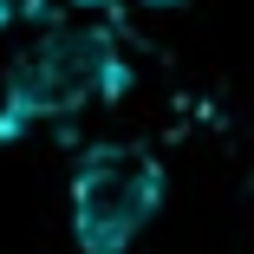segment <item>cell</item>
<instances>
[{
    "label": "cell",
    "mask_w": 254,
    "mask_h": 254,
    "mask_svg": "<svg viewBox=\"0 0 254 254\" xmlns=\"http://www.w3.org/2000/svg\"><path fill=\"white\" fill-rule=\"evenodd\" d=\"M130 78L111 20H53L0 85V137H20L26 124H65L98 98H118Z\"/></svg>",
    "instance_id": "cell-1"
},
{
    "label": "cell",
    "mask_w": 254,
    "mask_h": 254,
    "mask_svg": "<svg viewBox=\"0 0 254 254\" xmlns=\"http://www.w3.org/2000/svg\"><path fill=\"white\" fill-rule=\"evenodd\" d=\"M163 209V163L143 143H98L72 170V235L85 254H130Z\"/></svg>",
    "instance_id": "cell-2"
},
{
    "label": "cell",
    "mask_w": 254,
    "mask_h": 254,
    "mask_svg": "<svg viewBox=\"0 0 254 254\" xmlns=\"http://www.w3.org/2000/svg\"><path fill=\"white\" fill-rule=\"evenodd\" d=\"M13 13H20V0H0V26H7V20H13Z\"/></svg>",
    "instance_id": "cell-3"
}]
</instances>
